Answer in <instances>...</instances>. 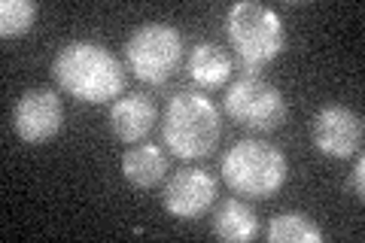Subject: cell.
I'll list each match as a JSON object with an SVG mask.
<instances>
[{"label": "cell", "mask_w": 365, "mask_h": 243, "mask_svg": "<svg viewBox=\"0 0 365 243\" xmlns=\"http://www.w3.org/2000/svg\"><path fill=\"white\" fill-rule=\"evenodd\" d=\"M37 21V4L31 0H4L0 4V37L13 40V37H25Z\"/></svg>", "instance_id": "15"}, {"label": "cell", "mask_w": 365, "mask_h": 243, "mask_svg": "<svg viewBox=\"0 0 365 243\" xmlns=\"http://www.w3.org/2000/svg\"><path fill=\"white\" fill-rule=\"evenodd\" d=\"M52 79L67 98L83 103H107L125 91V71L107 46L91 40L64 43L52 58Z\"/></svg>", "instance_id": "1"}, {"label": "cell", "mask_w": 365, "mask_h": 243, "mask_svg": "<svg viewBox=\"0 0 365 243\" xmlns=\"http://www.w3.org/2000/svg\"><path fill=\"white\" fill-rule=\"evenodd\" d=\"M347 189L359 204L365 201V158H362V152L356 155V167H353V173L347 177Z\"/></svg>", "instance_id": "16"}, {"label": "cell", "mask_w": 365, "mask_h": 243, "mask_svg": "<svg viewBox=\"0 0 365 243\" xmlns=\"http://www.w3.org/2000/svg\"><path fill=\"white\" fill-rule=\"evenodd\" d=\"M122 173L134 189H155L168 177V155L158 143H137L122 155Z\"/></svg>", "instance_id": "12"}, {"label": "cell", "mask_w": 365, "mask_h": 243, "mask_svg": "<svg viewBox=\"0 0 365 243\" xmlns=\"http://www.w3.org/2000/svg\"><path fill=\"white\" fill-rule=\"evenodd\" d=\"M110 131L122 143H140L146 134L155 128L158 122V107L150 95L143 91H131L125 98H116L110 107Z\"/></svg>", "instance_id": "10"}, {"label": "cell", "mask_w": 365, "mask_h": 243, "mask_svg": "<svg viewBox=\"0 0 365 243\" xmlns=\"http://www.w3.org/2000/svg\"><path fill=\"white\" fill-rule=\"evenodd\" d=\"M213 234L225 243H250L259 234V219L241 198H225L213 213Z\"/></svg>", "instance_id": "13"}, {"label": "cell", "mask_w": 365, "mask_h": 243, "mask_svg": "<svg viewBox=\"0 0 365 243\" xmlns=\"http://www.w3.org/2000/svg\"><path fill=\"white\" fill-rule=\"evenodd\" d=\"M64 125V107L58 91L52 88H28L16 100L13 128L25 143H49L58 137Z\"/></svg>", "instance_id": "8"}, {"label": "cell", "mask_w": 365, "mask_h": 243, "mask_svg": "<svg viewBox=\"0 0 365 243\" xmlns=\"http://www.w3.org/2000/svg\"><path fill=\"white\" fill-rule=\"evenodd\" d=\"M216 201V177L204 167H182L165 182L162 204L177 219H201Z\"/></svg>", "instance_id": "9"}, {"label": "cell", "mask_w": 365, "mask_h": 243, "mask_svg": "<svg viewBox=\"0 0 365 243\" xmlns=\"http://www.w3.org/2000/svg\"><path fill=\"white\" fill-rule=\"evenodd\" d=\"M225 31L237 61H253L265 67L287 49V28H283L280 16L256 0H241L228 9Z\"/></svg>", "instance_id": "4"}, {"label": "cell", "mask_w": 365, "mask_h": 243, "mask_svg": "<svg viewBox=\"0 0 365 243\" xmlns=\"http://www.w3.org/2000/svg\"><path fill=\"white\" fill-rule=\"evenodd\" d=\"M311 140L329 158H353L362 152L365 122L344 103H326L311 119Z\"/></svg>", "instance_id": "7"}, {"label": "cell", "mask_w": 365, "mask_h": 243, "mask_svg": "<svg viewBox=\"0 0 365 243\" xmlns=\"http://www.w3.org/2000/svg\"><path fill=\"white\" fill-rule=\"evenodd\" d=\"M268 243H323V228L307 213H277L265 231Z\"/></svg>", "instance_id": "14"}, {"label": "cell", "mask_w": 365, "mask_h": 243, "mask_svg": "<svg viewBox=\"0 0 365 243\" xmlns=\"http://www.w3.org/2000/svg\"><path fill=\"white\" fill-rule=\"evenodd\" d=\"M125 61L134 79L165 86L182 64V33L168 21H146L125 43Z\"/></svg>", "instance_id": "5"}, {"label": "cell", "mask_w": 365, "mask_h": 243, "mask_svg": "<svg viewBox=\"0 0 365 243\" xmlns=\"http://www.w3.org/2000/svg\"><path fill=\"white\" fill-rule=\"evenodd\" d=\"M222 125L216 103L201 91L182 88L162 113V143L180 161H201L216 152Z\"/></svg>", "instance_id": "2"}, {"label": "cell", "mask_w": 365, "mask_h": 243, "mask_svg": "<svg viewBox=\"0 0 365 243\" xmlns=\"http://www.w3.org/2000/svg\"><path fill=\"white\" fill-rule=\"evenodd\" d=\"M222 110L241 128L259 131V134L277 131L287 122V113H289L283 91L262 76H237L225 88Z\"/></svg>", "instance_id": "6"}, {"label": "cell", "mask_w": 365, "mask_h": 243, "mask_svg": "<svg viewBox=\"0 0 365 243\" xmlns=\"http://www.w3.org/2000/svg\"><path fill=\"white\" fill-rule=\"evenodd\" d=\"M220 173L235 195L253 201H268L283 189V182L289 177V165L277 146L250 137V140L235 143L222 155Z\"/></svg>", "instance_id": "3"}, {"label": "cell", "mask_w": 365, "mask_h": 243, "mask_svg": "<svg viewBox=\"0 0 365 243\" xmlns=\"http://www.w3.org/2000/svg\"><path fill=\"white\" fill-rule=\"evenodd\" d=\"M186 73L201 88H222L235 73V58L216 43H195L186 55Z\"/></svg>", "instance_id": "11"}]
</instances>
